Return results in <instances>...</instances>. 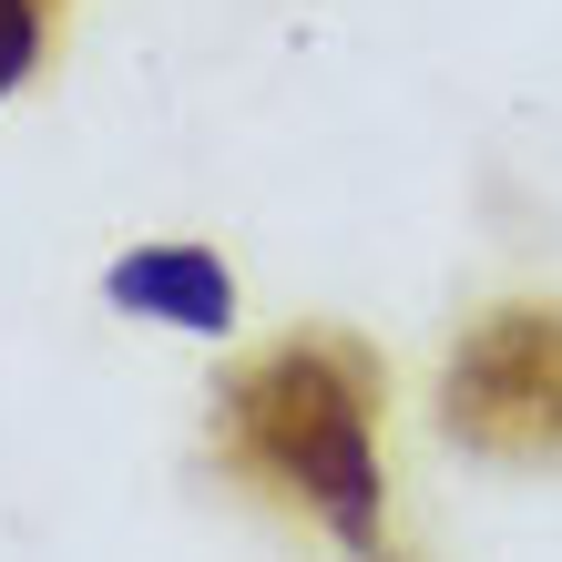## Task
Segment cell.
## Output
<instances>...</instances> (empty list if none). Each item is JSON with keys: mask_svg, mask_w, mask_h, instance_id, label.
I'll use <instances>...</instances> for the list:
<instances>
[{"mask_svg": "<svg viewBox=\"0 0 562 562\" xmlns=\"http://www.w3.org/2000/svg\"><path fill=\"white\" fill-rule=\"evenodd\" d=\"M379 358L338 338V327H307L267 358H246L236 379L215 389V460L277 502H307L327 532L358 562L379 552Z\"/></svg>", "mask_w": 562, "mask_h": 562, "instance_id": "1", "label": "cell"}, {"mask_svg": "<svg viewBox=\"0 0 562 562\" xmlns=\"http://www.w3.org/2000/svg\"><path fill=\"white\" fill-rule=\"evenodd\" d=\"M113 307H134V317H164V327H194V338H215L225 317H236V286H225V267L205 246H144V256H123V267L103 277Z\"/></svg>", "mask_w": 562, "mask_h": 562, "instance_id": "3", "label": "cell"}, {"mask_svg": "<svg viewBox=\"0 0 562 562\" xmlns=\"http://www.w3.org/2000/svg\"><path fill=\"white\" fill-rule=\"evenodd\" d=\"M31 61H42V0H0V92H21Z\"/></svg>", "mask_w": 562, "mask_h": 562, "instance_id": "4", "label": "cell"}, {"mask_svg": "<svg viewBox=\"0 0 562 562\" xmlns=\"http://www.w3.org/2000/svg\"><path fill=\"white\" fill-rule=\"evenodd\" d=\"M440 409L481 460H562V307H491L450 358Z\"/></svg>", "mask_w": 562, "mask_h": 562, "instance_id": "2", "label": "cell"}]
</instances>
